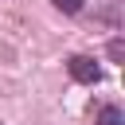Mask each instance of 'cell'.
I'll list each match as a JSON object with an SVG mask.
<instances>
[{
  "label": "cell",
  "instance_id": "obj_2",
  "mask_svg": "<svg viewBox=\"0 0 125 125\" xmlns=\"http://www.w3.org/2000/svg\"><path fill=\"white\" fill-rule=\"evenodd\" d=\"M98 125H125V117H121V109H117V105H102Z\"/></svg>",
  "mask_w": 125,
  "mask_h": 125
},
{
  "label": "cell",
  "instance_id": "obj_3",
  "mask_svg": "<svg viewBox=\"0 0 125 125\" xmlns=\"http://www.w3.org/2000/svg\"><path fill=\"white\" fill-rule=\"evenodd\" d=\"M55 8H59V12H70V16H74V12L82 8V0H55Z\"/></svg>",
  "mask_w": 125,
  "mask_h": 125
},
{
  "label": "cell",
  "instance_id": "obj_1",
  "mask_svg": "<svg viewBox=\"0 0 125 125\" xmlns=\"http://www.w3.org/2000/svg\"><path fill=\"white\" fill-rule=\"evenodd\" d=\"M66 70H70V78L82 82V86H98V82H102V70H98V62H94L90 55H74V59L66 62Z\"/></svg>",
  "mask_w": 125,
  "mask_h": 125
}]
</instances>
